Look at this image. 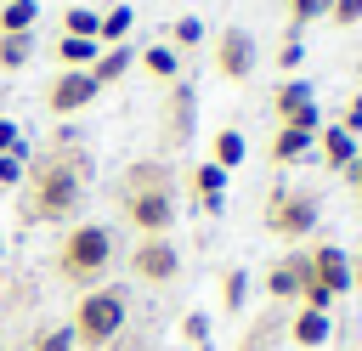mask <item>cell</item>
Listing matches in <instances>:
<instances>
[{"label": "cell", "instance_id": "obj_6", "mask_svg": "<svg viewBox=\"0 0 362 351\" xmlns=\"http://www.w3.org/2000/svg\"><path fill=\"white\" fill-rule=\"evenodd\" d=\"M192 130H198V91H192L187 79H175V85L164 91L158 142H164V147H187V142H192Z\"/></svg>", "mask_w": 362, "mask_h": 351}, {"label": "cell", "instance_id": "obj_15", "mask_svg": "<svg viewBox=\"0 0 362 351\" xmlns=\"http://www.w3.org/2000/svg\"><path fill=\"white\" fill-rule=\"evenodd\" d=\"M328 334H334V317L328 311H294V323H288V340L300 345V351H322L328 345Z\"/></svg>", "mask_w": 362, "mask_h": 351}, {"label": "cell", "instance_id": "obj_26", "mask_svg": "<svg viewBox=\"0 0 362 351\" xmlns=\"http://www.w3.org/2000/svg\"><path fill=\"white\" fill-rule=\"evenodd\" d=\"M164 45H170V51H198V45H204V23H198V17H175Z\"/></svg>", "mask_w": 362, "mask_h": 351}, {"label": "cell", "instance_id": "obj_19", "mask_svg": "<svg viewBox=\"0 0 362 351\" xmlns=\"http://www.w3.org/2000/svg\"><path fill=\"white\" fill-rule=\"evenodd\" d=\"M136 62H141V68H147L153 79H164V85H175V79H181V51H170L164 40H158V45H147V51H141Z\"/></svg>", "mask_w": 362, "mask_h": 351}, {"label": "cell", "instance_id": "obj_29", "mask_svg": "<svg viewBox=\"0 0 362 351\" xmlns=\"http://www.w3.org/2000/svg\"><path fill=\"white\" fill-rule=\"evenodd\" d=\"M28 351H74V328H68V323H57V328H40V334L28 340Z\"/></svg>", "mask_w": 362, "mask_h": 351}, {"label": "cell", "instance_id": "obj_36", "mask_svg": "<svg viewBox=\"0 0 362 351\" xmlns=\"http://www.w3.org/2000/svg\"><path fill=\"white\" fill-rule=\"evenodd\" d=\"M351 294H362V249L351 255Z\"/></svg>", "mask_w": 362, "mask_h": 351}, {"label": "cell", "instance_id": "obj_8", "mask_svg": "<svg viewBox=\"0 0 362 351\" xmlns=\"http://www.w3.org/2000/svg\"><path fill=\"white\" fill-rule=\"evenodd\" d=\"M209 57H215V74H221V79H232V85H243V79L255 74V62H260V51H255V34H249V28H238V23L215 34Z\"/></svg>", "mask_w": 362, "mask_h": 351}, {"label": "cell", "instance_id": "obj_9", "mask_svg": "<svg viewBox=\"0 0 362 351\" xmlns=\"http://www.w3.org/2000/svg\"><path fill=\"white\" fill-rule=\"evenodd\" d=\"M96 96H102V85L90 79V68H62V74L45 85V108H51L57 119H74V113H85Z\"/></svg>", "mask_w": 362, "mask_h": 351}, {"label": "cell", "instance_id": "obj_1", "mask_svg": "<svg viewBox=\"0 0 362 351\" xmlns=\"http://www.w3.org/2000/svg\"><path fill=\"white\" fill-rule=\"evenodd\" d=\"M90 176H96V159H90L85 136L74 125H57L51 142L40 153H28V164H23L17 221L23 226H68L90 192Z\"/></svg>", "mask_w": 362, "mask_h": 351}, {"label": "cell", "instance_id": "obj_40", "mask_svg": "<svg viewBox=\"0 0 362 351\" xmlns=\"http://www.w3.org/2000/svg\"><path fill=\"white\" fill-rule=\"evenodd\" d=\"M356 198H362V187H356Z\"/></svg>", "mask_w": 362, "mask_h": 351}, {"label": "cell", "instance_id": "obj_5", "mask_svg": "<svg viewBox=\"0 0 362 351\" xmlns=\"http://www.w3.org/2000/svg\"><path fill=\"white\" fill-rule=\"evenodd\" d=\"M260 221H266V232H272V238L300 243V238H311V232H317V221H322V198H317V187H272V192H266Z\"/></svg>", "mask_w": 362, "mask_h": 351}, {"label": "cell", "instance_id": "obj_24", "mask_svg": "<svg viewBox=\"0 0 362 351\" xmlns=\"http://www.w3.org/2000/svg\"><path fill=\"white\" fill-rule=\"evenodd\" d=\"M28 57H34V34H0V68L6 74L28 68Z\"/></svg>", "mask_w": 362, "mask_h": 351}, {"label": "cell", "instance_id": "obj_34", "mask_svg": "<svg viewBox=\"0 0 362 351\" xmlns=\"http://www.w3.org/2000/svg\"><path fill=\"white\" fill-rule=\"evenodd\" d=\"M0 153H28V142H23V125L0 119Z\"/></svg>", "mask_w": 362, "mask_h": 351}, {"label": "cell", "instance_id": "obj_10", "mask_svg": "<svg viewBox=\"0 0 362 351\" xmlns=\"http://www.w3.org/2000/svg\"><path fill=\"white\" fill-rule=\"evenodd\" d=\"M272 113H277V125H294V130H322V113H317V91L305 85V79H283L277 91H272Z\"/></svg>", "mask_w": 362, "mask_h": 351}, {"label": "cell", "instance_id": "obj_28", "mask_svg": "<svg viewBox=\"0 0 362 351\" xmlns=\"http://www.w3.org/2000/svg\"><path fill=\"white\" fill-rule=\"evenodd\" d=\"M283 11H288V28H305V23L328 17V0H283Z\"/></svg>", "mask_w": 362, "mask_h": 351}, {"label": "cell", "instance_id": "obj_3", "mask_svg": "<svg viewBox=\"0 0 362 351\" xmlns=\"http://www.w3.org/2000/svg\"><path fill=\"white\" fill-rule=\"evenodd\" d=\"M51 272H57L68 289H96V283L113 272V226H102V221H74V226L57 238Z\"/></svg>", "mask_w": 362, "mask_h": 351}, {"label": "cell", "instance_id": "obj_25", "mask_svg": "<svg viewBox=\"0 0 362 351\" xmlns=\"http://www.w3.org/2000/svg\"><path fill=\"white\" fill-rule=\"evenodd\" d=\"M96 23H102V11H90V6L62 11V34H74V40H96Z\"/></svg>", "mask_w": 362, "mask_h": 351}, {"label": "cell", "instance_id": "obj_16", "mask_svg": "<svg viewBox=\"0 0 362 351\" xmlns=\"http://www.w3.org/2000/svg\"><path fill=\"white\" fill-rule=\"evenodd\" d=\"M311 153H317V136H311V130L277 125V136H272V164H300V159H311Z\"/></svg>", "mask_w": 362, "mask_h": 351}, {"label": "cell", "instance_id": "obj_20", "mask_svg": "<svg viewBox=\"0 0 362 351\" xmlns=\"http://www.w3.org/2000/svg\"><path fill=\"white\" fill-rule=\"evenodd\" d=\"M243 300H249V272H243V266H226V272H221V311L238 317Z\"/></svg>", "mask_w": 362, "mask_h": 351}, {"label": "cell", "instance_id": "obj_33", "mask_svg": "<svg viewBox=\"0 0 362 351\" xmlns=\"http://www.w3.org/2000/svg\"><path fill=\"white\" fill-rule=\"evenodd\" d=\"M328 17L339 28H351V23H362V0H328Z\"/></svg>", "mask_w": 362, "mask_h": 351}, {"label": "cell", "instance_id": "obj_4", "mask_svg": "<svg viewBox=\"0 0 362 351\" xmlns=\"http://www.w3.org/2000/svg\"><path fill=\"white\" fill-rule=\"evenodd\" d=\"M124 323H130V289H119V283L79 289L74 317H68V328H74V351H107L113 334H119Z\"/></svg>", "mask_w": 362, "mask_h": 351}, {"label": "cell", "instance_id": "obj_13", "mask_svg": "<svg viewBox=\"0 0 362 351\" xmlns=\"http://www.w3.org/2000/svg\"><path fill=\"white\" fill-rule=\"evenodd\" d=\"M187 187H192V198H198V209L204 215H221V204H226V170L221 164H192L187 170Z\"/></svg>", "mask_w": 362, "mask_h": 351}, {"label": "cell", "instance_id": "obj_7", "mask_svg": "<svg viewBox=\"0 0 362 351\" xmlns=\"http://www.w3.org/2000/svg\"><path fill=\"white\" fill-rule=\"evenodd\" d=\"M130 272H136V283H147V289H170V283L181 277V249H175L170 238H141V243L130 249Z\"/></svg>", "mask_w": 362, "mask_h": 351}, {"label": "cell", "instance_id": "obj_41", "mask_svg": "<svg viewBox=\"0 0 362 351\" xmlns=\"http://www.w3.org/2000/svg\"><path fill=\"white\" fill-rule=\"evenodd\" d=\"M356 74H362V62H356Z\"/></svg>", "mask_w": 362, "mask_h": 351}, {"label": "cell", "instance_id": "obj_39", "mask_svg": "<svg viewBox=\"0 0 362 351\" xmlns=\"http://www.w3.org/2000/svg\"><path fill=\"white\" fill-rule=\"evenodd\" d=\"M0 255H6V238H0Z\"/></svg>", "mask_w": 362, "mask_h": 351}, {"label": "cell", "instance_id": "obj_11", "mask_svg": "<svg viewBox=\"0 0 362 351\" xmlns=\"http://www.w3.org/2000/svg\"><path fill=\"white\" fill-rule=\"evenodd\" d=\"M305 260H311V277H317L334 300L351 294V249H339V243H311Z\"/></svg>", "mask_w": 362, "mask_h": 351}, {"label": "cell", "instance_id": "obj_31", "mask_svg": "<svg viewBox=\"0 0 362 351\" xmlns=\"http://www.w3.org/2000/svg\"><path fill=\"white\" fill-rule=\"evenodd\" d=\"M181 334H187V345L209 351V317H204V311H187V317H181Z\"/></svg>", "mask_w": 362, "mask_h": 351}, {"label": "cell", "instance_id": "obj_37", "mask_svg": "<svg viewBox=\"0 0 362 351\" xmlns=\"http://www.w3.org/2000/svg\"><path fill=\"white\" fill-rule=\"evenodd\" d=\"M345 176H351V187H362V147H356V159H351V170H345Z\"/></svg>", "mask_w": 362, "mask_h": 351}, {"label": "cell", "instance_id": "obj_14", "mask_svg": "<svg viewBox=\"0 0 362 351\" xmlns=\"http://www.w3.org/2000/svg\"><path fill=\"white\" fill-rule=\"evenodd\" d=\"M356 147H362V142H356L351 130H339V125H322V130H317V153H322V164H328V170H339V176L351 170Z\"/></svg>", "mask_w": 362, "mask_h": 351}, {"label": "cell", "instance_id": "obj_21", "mask_svg": "<svg viewBox=\"0 0 362 351\" xmlns=\"http://www.w3.org/2000/svg\"><path fill=\"white\" fill-rule=\"evenodd\" d=\"M34 17H40V0H6L0 6V34H34Z\"/></svg>", "mask_w": 362, "mask_h": 351}, {"label": "cell", "instance_id": "obj_12", "mask_svg": "<svg viewBox=\"0 0 362 351\" xmlns=\"http://www.w3.org/2000/svg\"><path fill=\"white\" fill-rule=\"evenodd\" d=\"M305 277H311L305 249H288V255H277V260L266 266V294H272V300H300Z\"/></svg>", "mask_w": 362, "mask_h": 351}, {"label": "cell", "instance_id": "obj_32", "mask_svg": "<svg viewBox=\"0 0 362 351\" xmlns=\"http://www.w3.org/2000/svg\"><path fill=\"white\" fill-rule=\"evenodd\" d=\"M23 164H28V153H0V192L23 187Z\"/></svg>", "mask_w": 362, "mask_h": 351}, {"label": "cell", "instance_id": "obj_2", "mask_svg": "<svg viewBox=\"0 0 362 351\" xmlns=\"http://www.w3.org/2000/svg\"><path fill=\"white\" fill-rule=\"evenodd\" d=\"M119 215L141 238H170L175 226V170L164 159H136L119 176Z\"/></svg>", "mask_w": 362, "mask_h": 351}, {"label": "cell", "instance_id": "obj_27", "mask_svg": "<svg viewBox=\"0 0 362 351\" xmlns=\"http://www.w3.org/2000/svg\"><path fill=\"white\" fill-rule=\"evenodd\" d=\"M272 340H277V311H266V317H255V328L238 340V351H272Z\"/></svg>", "mask_w": 362, "mask_h": 351}, {"label": "cell", "instance_id": "obj_22", "mask_svg": "<svg viewBox=\"0 0 362 351\" xmlns=\"http://www.w3.org/2000/svg\"><path fill=\"white\" fill-rule=\"evenodd\" d=\"M130 23H136V11H130V6H113V11H102V23H96V45H124Z\"/></svg>", "mask_w": 362, "mask_h": 351}, {"label": "cell", "instance_id": "obj_35", "mask_svg": "<svg viewBox=\"0 0 362 351\" xmlns=\"http://www.w3.org/2000/svg\"><path fill=\"white\" fill-rule=\"evenodd\" d=\"M339 130H351V136L362 142V91H356V96L345 102V113H339Z\"/></svg>", "mask_w": 362, "mask_h": 351}, {"label": "cell", "instance_id": "obj_18", "mask_svg": "<svg viewBox=\"0 0 362 351\" xmlns=\"http://www.w3.org/2000/svg\"><path fill=\"white\" fill-rule=\"evenodd\" d=\"M243 153H249L243 130H232V125H226V130H215V136H209V164H221L226 176H232V170L243 164Z\"/></svg>", "mask_w": 362, "mask_h": 351}, {"label": "cell", "instance_id": "obj_30", "mask_svg": "<svg viewBox=\"0 0 362 351\" xmlns=\"http://www.w3.org/2000/svg\"><path fill=\"white\" fill-rule=\"evenodd\" d=\"M300 62H305V45H300V28H288V34H283V45H277V68H283V74H294Z\"/></svg>", "mask_w": 362, "mask_h": 351}, {"label": "cell", "instance_id": "obj_38", "mask_svg": "<svg viewBox=\"0 0 362 351\" xmlns=\"http://www.w3.org/2000/svg\"><path fill=\"white\" fill-rule=\"evenodd\" d=\"M11 351H28V345H11Z\"/></svg>", "mask_w": 362, "mask_h": 351}, {"label": "cell", "instance_id": "obj_23", "mask_svg": "<svg viewBox=\"0 0 362 351\" xmlns=\"http://www.w3.org/2000/svg\"><path fill=\"white\" fill-rule=\"evenodd\" d=\"M96 51H102L96 40H74V34H62V40H57V62H62V68H90V62H96Z\"/></svg>", "mask_w": 362, "mask_h": 351}, {"label": "cell", "instance_id": "obj_17", "mask_svg": "<svg viewBox=\"0 0 362 351\" xmlns=\"http://www.w3.org/2000/svg\"><path fill=\"white\" fill-rule=\"evenodd\" d=\"M130 68H136V51H130V45H102L96 62H90V79H96V85H119Z\"/></svg>", "mask_w": 362, "mask_h": 351}]
</instances>
